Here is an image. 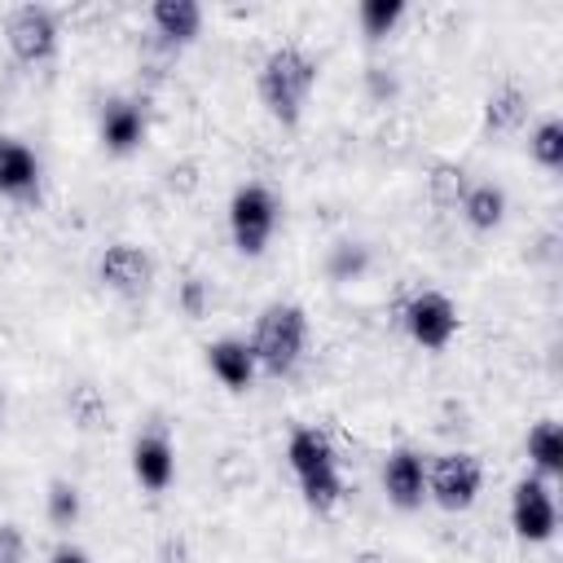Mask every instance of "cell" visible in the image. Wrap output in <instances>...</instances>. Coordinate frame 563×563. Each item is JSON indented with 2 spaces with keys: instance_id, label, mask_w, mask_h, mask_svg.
Returning a JSON list of instances; mask_svg holds the SVG:
<instances>
[{
  "instance_id": "cell-15",
  "label": "cell",
  "mask_w": 563,
  "mask_h": 563,
  "mask_svg": "<svg viewBox=\"0 0 563 563\" xmlns=\"http://www.w3.org/2000/svg\"><path fill=\"white\" fill-rule=\"evenodd\" d=\"M150 26L163 44L185 48L202 35V4H194V0H154L150 4Z\"/></svg>"
},
{
  "instance_id": "cell-16",
  "label": "cell",
  "mask_w": 563,
  "mask_h": 563,
  "mask_svg": "<svg viewBox=\"0 0 563 563\" xmlns=\"http://www.w3.org/2000/svg\"><path fill=\"white\" fill-rule=\"evenodd\" d=\"M462 220L475 229V233H493L501 220H506V189L493 185V180H471L462 202H457Z\"/></svg>"
},
{
  "instance_id": "cell-10",
  "label": "cell",
  "mask_w": 563,
  "mask_h": 563,
  "mask_svg": "<svg viewBox=\"0 0 563 563\" xmlns=\"http://www.w3.org/2000/svg\"><path fill=\"white\" fill-rule=\"evenodd\" d=\"M40 185H44L40 154L26 141L0 132V198H9V202H35L40 198Z\"/></svg>"
},
{
  "instance_id": "cell-24",
  "label": "cell",
  "mask_w": 563,
  "mask_h": 563,
  "mask_svg": "<svg viewBox=\"0 0 563 563\" xmlns=\"http://www.w3.org/2000/svg\"><path fill=\"white\" fill-rule=\"evenodd\" d=\"M70 413H75V422H79V427H97V422H101V413H106V400H101L92 387H79V391H75V400H70Z\"/></svg>"
},
{
  "instance_id": "cell-4",
  "label": "cell",
  "mask_w": 563,
  "mask_h": 563,
  "mask_svg": "<svg viewBox=\"0 0 563 563\" xmlns=\"http://www.w3.org/2000/svg\"><path fill=\"white\" fill-rule=\"evenodd\" d=\"M273 233H277V198H273V189L260 185V180L238 185L229 194V238H233L238 255H246V260L264 255Z\"/></svg>"
},
{
  "instance_id": "cell-5",
  "label": "cell",
  "mask_w": 563,
  "mask_h": 563,
  "mask_svg": "<svg viewBox=\"0 0 563 563\" xmlns=\"http://www.w3.org/2000/svg\"><path fill=\"white\" fill-rule=\"evenodd\" d=\"M484 493V462L466 449H449L435 453L427 462V501H435L449 515H462L479 501Z\"/></svg>"
},
{
  "instance_id": "cell-20",
  "label": "cell",
  "mask_w": 563,
  "mask_h": 563,
  "mask_svg": "<svg viewBox=\"0 0 563 563\" xmlns=\"http://www.w3.org/2000/svg\"><path fill=\"white\" fill-rule=\"evenodd\" d=\"M528 154L541 172H563V123L559 119H541L528 132Z\"/></svg>"
},
{
  "instance_id": "cell-25",
  "label": "cell",
  "mask_w": 563,
  "mask_h": 563,
  "mask_svg": "<svg viewBox=\"0 0 563 563\" xmlns=\"http://www.w3.org/2000/svg\"><path fill=\"white\" fill-rule=\"evenodd\" d=\"M0 563H26V537L18 523H0Z\"/></svg>"
},
{
  "instance_id": "cell-17",
  "label": "cell",
  "mask_w": 563,
  "mask_h": 563,
  "mask_svg": "<svg viewBox=\"0 0 563 563\" xmlns=\"http://www.w3.org/2000/svg\"><path fill=\"white\" fill-rule=\"evenodd\" d=\"M528 92L519 88V84H501L497 92H488V101H484V132H493V136H510V132H519L523 123H528Z\"/></svg>"
},
{
  "instance_id": "cell-2",
  "label": "cell",
  "mask_w": 563,
  "mask_h": 563,
  "mask_svg": "<svg viewBox=\"0 0 563 563\" xmlns=\"http://www.w3.org/2000/svg\"><path fill=\"white\" fill-rule=\"evenodd\" d=\"M286 466L303 493V501L325 515L343 501V475H339V453L321 427H295L286 435Z\"/></svg>"
},
{
  "instance_id": "cell-27",
  "label": "cell",
  "mask_w": 563,
  "mask_h": 563,
  "mask_svg": "<svg viewBox=\"0 0 563 563\" xmlns=\"http://www.w3.org/2000/svg\"><path fill=\"white\" fill-rule=\"evenodd\" d=\"M180 303H185V312L189 317H202V308H207V295H202V282L194 277V282H185V290H180Z\"/></svg>"
},
{
  "instance_id": "cell-7",
  "label": "cell",
  "mask_w": 563,
  "mask_h": 563,
  "mask_svg": "<svg viewBox=\"0 0 563 563\" xmlns=\"http://www.w3.org/2000/svg\"><path fill=\"white\" fill-rule=\"evenodd\" d=\"M510 528H515V537L528 541V545H545V541L559 532V501H554L550 479L523 475V479L510 488Z\"/></svg>"
},
{
  "instance_id": "cell-3",
  "label": "cell",
  "mask_w": 563,
  "mask_h": 563,
  "mask_svg": "<svg viewBox=\"0 0 563 563\" xmlns=\"http://www.w3.org/2000/svg\"><path fill=\"white\" fill-rule=\"evenodd\" d=\"M251 352H255V365L273 378H286L295 374V365L303 361V347H308V312L299 303H268L260 308L255 317V330H251Z\"/></svg>"
},
{
  "instance_id": "cell-12",
  "label": "cell",
  "mask_w": 563,
  "mask_h": 563,
  "mask_svg": "<svg viewBox=\"0 0 563 563\" xmlns=\"http://www.w3.org/2000/svg\"><path fill=\"white\" fill-rule=\"evenodd\" d=\"M145 132H150V114H145V106H141L136 97H110V101L101 106L97 136H101V145H106L110 154H132V150H141Z\"/></svg>"
},
{
  "instance_id": "cell-1",
  "label": "cell",
  "mask_w": 563,
  "mask_h": 563,
  "mask_svg": "<svg viewBox=\"0 0 563 563\" xmlns=\"http://www.w3.org/2000/svg\"><path fill=\"white\" fill-rule=\"evenodd\" d=\"M317 88V57L299 44H277L264 53L260 75H255V92L260 106L268 110V119H277L282 128H295L303 119V106Z\"/></svg>"
},
{
  "instance_id": "cell-14",
  "label": "cell",
  "mask_w": 563,
  "mask_h": 563,
  "mask_svg": "<svg viewBox=\"0 0 563 563\" xmlns=\"http://www.w3.org/2000/svg\"><path fill=\"white\" fill-rule=\"evenodd\" d=\"M202 352H207V369L216 374V383H220L224 391H246V387L255 383V374H260L255 352H251L246 339L224 334V339H211Z\"/></svg>"
},
{
  "instance_id": "cell-13",
  "label": "cell",
  "mask_w": 563,
  "mask_h": 563,
  "mask_svg": "<svg viewBox=\"0 0 563 563\" xmlns=\"http://www.w3.org/2000/svg\"><path fill=\"white\" fill-rule=\"evenodd\" d=\"M132 479L145 493H167L176 479V449L163 431H141L132 440Z\"/></svg>"
},
{
  "instance_id": "cell-8",
  "label": "cell",
  "mask_w": 563,
  "mask_h": 563,
  "mask_svg": "<svg viewBox=\"0 0 563 563\" xmlns=\"http://www.w3.org/2000/svg\"><path fill=\"white\" fill-rule=\"evenodd\" d=\"M4 40H9V53L22 66H40V62H48L57 53L62 31H57L53 9H44V4H18L9 13V22H4Z\"/></svg>"
},
{
  "instance_id": "cell-19",
  "label": "cell",
  "mask_w": 563,
  "mask_h": 563,
  "mask_svg": "<svg viewBox=\"0 0 563 563\" xmlns=\"http://www.w3.org/2000/svg\"><path fill=\"white\" fill-rule=\"evenodd\" d=\"M356 22H361V35L378 44L405 22V0H361Z\"/></svg>"
},
{
  "instance_id": "cell-18",
  "label": "cell",
  "mask_w": 563,
  "mask_h": 563,
  "mask_svg": "<svg viewBox=\"0 0 563 563\" xmlns=\"http://www.w3.org/2000/svg\"><path fill=\"white\" fill-rule=\"evenodd\" d=\"M523 453L541 479H559L563 475V427L554 418H541L537 427H528Z\"/></svg>"
},
{
  "instance_id": "cell-6",
  "label": "cell",
  "mask_w": 563,
  "mask_h": 563,
  "mask_svg": "<svg viewBox=\"0 0 563 563\" xmlns=\"http://www.w3.org/2000/svg\"><path fill=\"white\" fill-rule=\"evenodd\" d=\"M400 325H405V334H409L422 352H444V347L453 343L462 317H457V303H453L449 295H440V290H418V295H409V303L400 308Z\"/></svg>"
},
{
  "instance_id": "cell-11",
  "label": "cell",
  "mask_w": 563,
  "mask_h": 563,
  "mask_svg": "<svg viewBox=\"0 0 563 563\" xmlns=\"http://www.w3.org/2000/svg\"><path fill=\"white\" fill-rule=\"evenodd\" d=\"M383 493L396 510H418L427 501V457L409 444H396L383 462Z\"/></svg>"
},
{
  "instance_id": "cell-22",
  "label": "cell",
  "mask_w": 563,
  "mask_h": 563,
  "mask_svg": "<svg viewBox=\"0 0 563 563\" xmlns=\"http://www.w3.org/2000/svg\"><path fill=\"white\" fill-rule=\"evenodd\" d=\"M466 172L457 167V163H435L431 167V176H427V189H431V202L435 207H444V211H457V202H462V194H466Z\"/></svg>"
},
{
  "instance_id": "cell-29",
  "label": "cell",
  "mask_w": 563,
  "mask_h": 563,
  "mask_svg": "<svg viewBox=\"0 0 563 563\" xmlns=\"http://www.w3.org/2000/svg\"><path fill=\"white\" fill-rule=\"evenodd\" d=\"M0 413H4V396H0Z\"/></svg>"
},
{
  "instance_id": "cell-28",
  "label": "cell",
  "mask_w": 563,
  "mask_h": 563,
  "mask_svg": "<svg viewBox=\"0 0 563 563\" xmlns=\"http://www.w3.org/2000/svg\"><path fill=\"white\" fill-rule=\"evenodd\" d=\"M48 563H92V559H88V554H84L79 545H70V541H62V545H57V550L48 554Z\"/></svg>"
},
{
  "instance_id": "cell-21",
  "label": "cell",
  "mask_w": 563,
  "mask_h": 563,
  "mask_svg": "<svg viewBox=\"0 0 563 563\" xmlns=\"http://www.w3.org/2000/svg\"><path fill=\"white\" fill-rule=\"evenodd\" d=\"M79 510H84L79 488H75L70 479H48V493H44V515H48V523H53V528H75Z\"/></svg>"
},
{
  "instance_id": "cell-9",
  "label": "cell",
  "mask_w": 563,
  "mask_h": 563,
  "mask_svg": "<svg viewBox=\"0 0 563 563\" xmlns=\"http://www.w3.org/2000/svg\"><path fill=\"white\" fill-rule=\"evenodd\" d=\"M97 277H101L106 290L136 299V295H145L150 282H154V260H150V251L136 246V242H114V246L101 251V260H97Z\"/></svg>"
},
{
  "instance_id": "cell-23",
  "label": "cell",
  "mask_w": 563,
  "mask_h": 563,
  "mask_svg": "<svg viewBox=\"0 0 563 563\" xmlns=\"http://www.w3.org/2000/svg\"><path fill=\"white\" fill-rule=\"evenodd\" d=\"M365 268H369V246H361V242H339V246H330L325 273H330L334 282H356V277H365Z\"/></svg>"
},
{
  "instance_id": "cell-26",
  "label": "cell",
  "mask_w": 563,
  "mask_h": 563,
  "mask_svg": "<svg viewBox=\"0 0 563 563\" xmlns=\"http://www.w3.org/2000/svg\"><path fill=\"white\" fill-rule=\"evenodd\" d=\"M154 563H194V554H189V541L185 537H163L158 541V554H154Z\"/></svg>"
}]
</instances>
